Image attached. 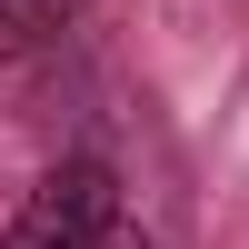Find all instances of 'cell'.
<instances>
[{
  "mask_svg": "<svg viewBox=\"0 0 249 249\" xmlns=\"http://www.w3.org/2000/svg\"><path fill=\"white\" fill-rule=\"evenodd\" d=\"M100 219H110V170H100V160H60V170L40 179V199L20 210V230L0 239V249H80Z\"/></svg>",
  "mask_w": 249,
  "mask_h": 249,
  "instance_id": "1",
  "label": "cell"
},
{
  "mask_svg": "<svg viewBox=\"0 0 249 249\" xmlns=\"http://www.w3.org/2000/svg\"><path fill=\"white\" fill-rule=\"evenodd\" d=\"M80 0H0V50H20V40H40V30H60Z\"/></svg>",
  "mask_w": 249,
  "mask_h": 249,
  "instance_id": "2",
  "label": "cell"
},
{
  "mask_svg": "<svg viewBox=\"0 0 249 249\" xmlns=\"http://www.w3.org/2000/svg\"><path fill=\"white\" fill-rule=\"evenodd\" d=\"M80 249H150V239H130V230H110V219H100V230L80 239Z\"/></svg>",
  "mask_w": 249,
  "mask_h": 249,
  "instance_id": "3",
  "label": "cell"
}]
</instances>
